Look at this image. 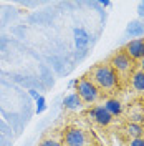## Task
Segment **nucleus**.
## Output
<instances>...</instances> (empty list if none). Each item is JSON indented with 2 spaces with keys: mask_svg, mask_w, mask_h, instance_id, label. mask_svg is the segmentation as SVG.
Here are the masks:
<instances>
[{
  "mask_svg": "<svg viewBox=\"0 0 144 146\" xmlns=\"http://www.w3.org/2000/svg\"><path fill=\"white\" fill-rule=\"evenodd\" d=\"M123 146H144V138H134V139L123 141Z\"/></svg>",
  "mask_w": 144,
  "mask_h": 146,
  "instance_id": "2eb2a0df",
  "label": "nucleus"
},
{
  "mask_svg": "<svg viewBox=\"0 0 144 146\" xmlns=\"http://www.w3.org/2000/svg\"><path fill=\"white\" fill-rule=\"evenodd\" d=\"M137 68H139V70L144 73V58L141 60V62H139V63H137Z\"/></svg>",
  "mask_w": 144,
  "mask_h": 146,
  "instance_id": "f3484780",
  "label": "nucleus"
},
{
  "mask_svg": "<svg viewBox=\"0 0 144 146\" xmlns=\"http://www.w3.org/2000/svg\"><path fill=\"white\" fill-rule=\"evenodd\" d=\"M85 118H88L90 123L96 125L98 128H109L114 123V118L109 115V111L103 105H96V106H90L85 110Z\"/></svg>",
  "mask_w": 144,
  "mask_h": 146,
  "instance_id": "39448f33",
  "label": "nucleus"
},
{
  "mask_svg": "<svg viewBox=\"0 0 144 146\" xmlns=\"http://www.w3.org/2000/svg\"><path fill=\"white\" fill-rule=\"evenodd\" d=\"M75 88H76V95L81 98L83 105L85 106H96V105H101L104 96L99 93V90L96 88V85L91 82V78L88 75H83L81 78L76 80L75 83Z\"/></svg>",
  "mask_w": 144,
  "mask_h": 146,
  "instance_id": "20e7f679",
  "label": "nucleus"
},
{
  "mask_svg": "<svg viewBox=\"0 0 144 146\" xmlns=\"http://www.w3.org/2000/svg\"><path fill=\"white\" fill-rule=\"evenodd\" d=\"M141 100H143V103H144V98H141Z\"/></svg>",
  "mask_w": 144,
  "mask_h": 146,
  "instance_id": "6ab92c4d",
  "label": "nucleus"
},
{
  "mask_svg": "<svg viewBox=\"0 0 144 146\" xmlns=\"http://www.w3.org/2000/svg\"><path fill=\"white\" fill-rule=\"evenodd\" d=\"M121 50L127 56H131L136 63H139L144 58V38H134V40L127 42L126 45L121 46Z\"/></svg>",
  "mask_w": 144,
  "mask_h": 146,
  "instance_id": "0eeeda50",
  "label": "nucleus"
},
{
  "mask_svg": "<svg viewBox=\"0 0 144 146\" xmlns=\"http://www.w3.org/2000/svg\"><path fill=\"white\" fill-rule=\"evenodd\" d=\"M124 119L126 123H137V125H144V103L143 100H134L131 101L124 108Z\"/></svg>",
  "mask_w": 144,
  "mask_h": 146,
  "instance_id": "423d86ee",
  "label": "nucleus"
},
{
  "mask_svg": "<svg viewBox=\"0 0 144 146\" xmlns=\"http://www.w3.org/2000/svg\"><path fill=\"white\" fill-rule=\"evenodd\" d=\"M119 138L123 141L127 139H134V138H144V125L137 123H126L119 128Z\"/></svg>",
  "mask_w": 144,
  "mask_h": 146,
  "instance_id": "6e6552de",
  "label": "nucleus"
},
{
  "mask_svg": "<svg viewBox=\"0 0 144 146\" xmlns=\"http://www.w3.org/2000/svg\"><path fill=\"white\" fill-rule=\"evenodd\" d=\"M63 106H65V110H68V111H80L85 105H83L81 98L76 93H71V95H68L63 100Z\"/></svg>",
  "mask_w": 144,
  "mask_h": 146,
  "instance_id": "f8f14e48",
  "label": "nucleus"
},
{
  "mask_svg": "<svg viewBox=\"0 0 144 146\" xmlns=\"http://www.w3.org/2000/svg\"><path fill=\"white\" fill-rule=\"evenodd\" d=\"M38 146H63V131H50Z\"/></svg>",
  "mask_w": 144,
  "mask_h": 146,
  "instance_id": "9b49d317",
  "label": "nucleus"
},
{
  "mask_svg": "<svg viewBox=\"0 0 144 146\" xmlns=\"http://www.w3.org/2000/svg\"><path fill=\"white\" fill-rule=\"evenodd\" d=\"M101 105L108 110L109 115H111L113 118H121V116H124V108H126V105H123L121 100H118V96L104 98Z\"/></svg>",
  "mask_w": 144,
  "mask_h": 146,
  "instance_id": "1a4fd4ad",
  "label": "nucleus"
},
{
  "mask_svg": "<svg viewBox=\"0 0 144 146\" xmlns=\"http://www.w3.org/2000/svg\"><path fill=\"white\" fill-rule=\"evenodd\" d=\"M63 146H99L90 128L70 125L63 129Z\"/></svg>",
  "mask_w": 144,
  "mask_h": 146,
  "instance_id": "7ed1b4c3",
  "label": "nucleus"
},
{
  "mask_svg": "<svg viewBox=\"0 0 144 146\" xmlns=\"http://www.w3.org/2000/svg\"><path fill=\"white\" fill-rule=\"evenodd\" d=\"M88 33L83 30V28H76L75 30V43H76V46L78 48H83V46L88 43Z\"/></svg>",
  "mask_w": 144,
  "mask_h": 146,
  "instance_id": "ddd939ff",
  "label": "nucleus"
},
{
  "mask_svg": "<svg viewBox=\"0 0 144 146\" xmlns=\"http://www.w3.org/2000/svg\"><path fill=\"white\" fill-rule=\"evenodd\" d=\"M137 12H139L141 17H144V2H139V5H137Z\"/></svg>",
  "mask_w": 144,
  "mask_h": 146,
  "instance_id": "dca6fc26",
  "label": "nucleus"
},
{
  "mask_svg": "<svg viewBox=\"0 0 144 146\" xmlns=\"http://www.w3.org/2000/svg\"><path fill=\"white\" fill-rule=\"evenodd\" d=\"M109 3H111V2H108V0H101V5H104V7H108Z\"/></svg>",
  "mask_w": 144,
  "mask_h": 146,
  "instance_id": "a211bd4d",
  "label": "nucleus"
},
{
  "mask_svg": "<svg viewBox=\"0 0 144 146\" xmlns=\"http://www.w3.org/2000/svg\"><path fill=\"white\" fill-rule=\"evenodd\" d=\"M91 78V82L96 85V88L99 90V93L104 96V98H109V96H116L118 93L121 91V86H119V80H118L114 70L109 66L108 62H101V63H96L94 66H91L90 72L86 73Z\"/></svg>",
  "mask_w": 144,
  "mask_h": 146,
  "instance_id": "f257e3e1",
  "label": "nucleus"
},
{
  "mask_svg": "<svg viewBox=\"0 0 144 146\" xmlns=\"http://www.w3.org/2000/svg\"><path fill=\"white\" fill-rule=\"evenodd\" d=\"M126 32L129 33V35H133V36L144 35V23H141V22H131L129 27L126 28Z\"/></svg>",
  "mask_w": 144,
  "mask_h": 146,
  "instance_id": "4468645a",
  "label": "nucleus"
},
{
  "mask_svg": "<svg viewBox=\"0 0 144 146\" xmlns=\"http://www.w3.org/2000/svg\"><path fill=\"white\" fill-rule=\"evenodd\" d=\"M129 91H133L136 96L141 100L144 98V73L139 70V68H136V72L133 73V76H131V82H129Z\"/></svg>",
  "mask_w": 144,
  "mask_h": 146,
  "instance_id": "9d476101",
  "label": "nucleus"
},
{
  "mask_svg": "<svg viewBox=\"0 0 144 146\" xmlns=\"http://www.w3.org/2000/svg\"><path fill=\"white\" fill-rule=\"evenodd\" d=\"M106 62H108L109 66H111V68L114 70V73H116L118 80H119L121 91L127 90V88H129V82H131V76H133V73H134L136 68H137V63H136L131 56H127L121 48L116 50L114 53L109 55Z\"/></svg>",
  "mask_w": 144,
  "mask_h": 146,
  "instance_id": "f03ea898",
  "label": "nucleus"
}]
</instances>
